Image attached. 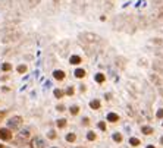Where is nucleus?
Instances as JSON below:
<instances>
[{
  "label": "nucleus",
  "mask_w": 163,
  "mask_h": 148,
  "mask_svg": "<svg viewBox=\"0 0 163 148\" xmlns=\"http://www.w3.org/2000/svg\"><path fill=\"white\" fill-rule=\"evenodd\" d=\"M21 123H22V119L19 116H15L7 122V126H9V129H18L21 126Z\"/></svg>",
  "instance_id": "1"
},
{
  "label": "nucleus",
  "mask_w": 163,
  "mask_h": 148,
  "mask_svg": "<svg viewBox=\"0 0 163 148\" xmlns=\"http://www.w3.org/2000/svg\"><path fill=\"white\" fill-rule=\"evenodd\" d=\"M0 139H4V141L12 139V132L9 129H0Z\"/></svg>",
  "instance_id": "2"
},
{
  "label": "nucleus",
  "mask_w": 163,
  "mask_h": 148,
  "mask_svg": "<svg viewBox=\"0 0 163 148\" xmlns=\"http://www.w3.org/2000/svg\"><path fill=\"white\" fill-rule=\"evenodd\" d=\"M33 148H44V141L40 139V138L34 139L33 141Z\"/></svg>",
  "instance_id": "3"
},
{
  "label": "nucleus",
  "mask_w": 163,
  "mask_h": 148,
  "mask_svg": "<svg viewBox=\"0 0 163 148\" xmlns=\"http://www.w3.org/2000/svg\"><path fill=\"white\" fill-rule=\"evenodd\" d=\"M53 76H54L56 79L62 81V79L65 78V72H62V70H54V72H53Z\"/></svg>",
  "instance_id": "4"
},
{
  "label": "nucleus",
  "mask_w": 163,
  "mask_h": 148,
  "mask_svg": "<svg viewBox=\"0 0 163 148\" xmlns=\"http://www.w3.org/2000/svg\"><path fill=\"white\" fill-rule=\"evenodd\" d=\"M72 65H80L81 63V57L80 56H71V60H69Z\"/></svg>",
  "instance_id": "5"
},
{
  "label": "nucleus",
  "mask_w": 163,
  "mask_h": 148,
  "mask_svg": "<svg viewBox=\"0 0 163 148\" xmlns=\"http://www.w3.org/2000/svg\"><path fill=\"white\" fill-rule=\"evenodd\" d=\"M118 119H119V116L116 115V113H109L107 115V120L109 122H118Z\"/></svg>",
  "instance_id": "6"
},
{
  "label": "nucleus",
  "mask_w": 163,
  "mask_h": 148,
  "mask_svg": "<svg viewBox=\"0 0 163 148\" xmlns=\"http://www.w3.org/2000/svg\"><path fill=\"white\" fill-rule=\"evenodd\" d=\"M75 76H77V78H84V76H85V70H84V69H77V70H75Z\"/></svg>",
  "instance_id": "7"
},
{
  "label": "nucleus",
  "mask_w": 163,
  "mask_h": 148,
  "mask_svg": "<svg viewBox=\"0 0 163 148\" xmlns=\"http://www.w3.org/2000/svg\"><path fill=\"white\" fill-rule=\"evenodd\" d=\"M90 106H91V109H96V110H97V109H100V101H98V100H93V101L90 103Z\"/></svg>",
  "instance_id": "8"
},
{
  "label": "nucleus",
  "mask_w": 163,
  "mask_h": 148,
  "mask_svg": "<svg viewBox=\"0 0 163 148\" xmlns=\"http://www.w3.org/2000/svg\"><path fill=\"white\" fill-rule=\"evenodd\" d=\"M141 131H143V133H146V135H151V133H153V129H151L150 126H143Z\"/></svg>",
  "instance_id": "9"
},
{
  "label": "nucleus",
  "mask_w": 163,
  "mask_h": 148,
  "mask_svg": "<svg viewBox=\"0 0 163 148\" xmlns=\"http://www.w3.org/2000/svg\"><path fill=\"white\" fill-rule=\"evenodd\" d=\"M129 144L131 145H134V147H138V145H140V139H137V138H131Z\"/></svg>",
  "instance_id": "10"
},
{
  "label": "nucleus",
  "mask_w": 163,
  "mask_h": 148,
  "mask_svg": "<svg viewBox=\"0 0 163 148\" xmlns=\"http://www.w3.org/2000/svg\"><path fill=\"white\" fill-rule=\"evenodd\" d=\"M75 138H77L75 133H68V135H66V141H69V142H74Z\"/></svg>",
  "instance_id": "11"
},
{
  "label": "nucleus",
  "mask_w": 163,
  "mask_h": 148,
  "mask_svg": "<svg viewBox=\"0 0 163 148\" xmlns=\"http://www.w3.org/2000/svg\"><path fill=\"white\" fill-rule=\"evenodd\" d=\"M96 81H97V82H104V75H103V73H97V75H96Z\"/></svg>",
  "instance_id": "12"
},
{
  "label": "nucleus",
  "mask_w": 163,
  "mask_h": 148,
  "mask_svg": "<svg viewBox=\"0 0 163 148\" xmlns=\"http://www.w3.org/2000/svg\"><path fill=\"white\" fill-rule=\"evenodd\" d=\"M87 139H88V141H94V139H96V133H94V132H88V133H87Z\"/></svg>",
  "instance_id": "13"
},
{
  "label": "nucleus",
  "mask_w": 163,
  "mask_h": 148,
  "mask_svg": "<svg viewBox=\"0 0 163 148\" xmlns=\"http://www.w3.org/2000/svg\"><path fill=\"white\" fill-rule=\"evenodd\" d=\"M78 112H80V107L78 106H72L71 107V113L72 115H78Z\"/></svg>",
  "instance_id": "14"
},
{
  "label": "nucleus",
  "mask_w": 163,
  "mask_h": 148,
  "mask_svg": "<svg viewBox=\"0 0 163 148\" xmlns=\"http://www.w3.org/2000/svg\"><path fill=\"white\" fill-rule=\"evenodd\" d=\"M57 126H59V128H65V126H66V120H65V119L57 120Z\"/></svg>",
  "instance_id": "15"
},
{
  "label": "nucleus",
  "mask_w": 163,
  "mask_h": 148,
  "mask_svg": "<svg viewBox=\"0 0 163 148\" xmlns=\"http://www.w3.org/2000/svg\"><path fill=\"white\" fill-rule=\"evenodd\" d=\"M113 139L116 141V142H121V141H122V135H121V133H115Z\"/></svg>",
  "instance_id": "16"
},
{
  "label": "nucleus",
  "mask_w": 163,
  "mask_h": 148,
  "mask_svg": "<svg viewBox=\"0 0 163 148\" xmlns=\"http://www.w3.org/2000/svg\"><path fill=\"white\" fill-rule=\"evenodd\" d=\"M54 95H56L57 98H60V97H63V91H60V89H54Z\"/></svg>",
  "instance_id": "17"
},
{
  "label": "nucleus",
  "mask_w": 163,
  "mask_h": 148,
  "mask_svg": "<svg viewBox=\"0 0 163 148\" xmlns=\"http://www.w3.org/2000/svg\"><path fill=\"white\" fill-rule=\"evenodd\" d=\"M25 70H27V66H25V65H21V66H18V72H19V73H24Z\"/></svg>",
  "instance_id": "18"
},
{
  "label": "nucleus",
  "mask_w": 163,
  "mask_h": 148,
  "mask_svg": "<svg viewBox=\"0 0 163 148\" xmlns=\"http://www.w3.org/2000/svg\"><path fill=\"white\" fill-rule=\"evenodd\" d=\"M1 69H3V70H10V69H12V65H9V63H4V65L1 66Z\"/></svg>",
  "instance_id": "19"
},
{
  "label": "nucleus",
  "mask_w": 163,
  "mask_h": 148,
  "mask_svg": "<svg viewBox=\"0 0 163 148\" xmlns=\"http://www.w3.org/2000/svg\"><path fill=\"white\" fill-rule=\"evenodd\" d=\"M98 128H100L101 131H104V129H106V123H104V122H100V123H98Z\"/></svg>",
  "instance_id": "20"
},
{
  "label": "nucleus",
  "mask_w": 163,
  "mask_h": 148,
  "mask_svg": "<svg viewBox=\"0 0 163 148\" xmlns=\"http://www.w3.org/2000/svg\"><path fill=\"white\" fill-rule=\"evenodd\" d=\"M28 135H30V132H28V131L21 132V136H22V138H28Z\"/></svg>",
  "instance_id": "21"
},
{
  "label": "nucleus",
  "mask_w": 163,
  "mask_h": 148,
  "mask_svg": "<svg viewBox=\"0 0 163 148\" xmlns=\"http://www.w3.org/2000/svg\"><path fill=\"white\" fill-rule=\"evenodd\" d=\"M66 92H68L69 95H72V94H74V88H72V87H71V88H68V91H66Z\"/></svg>",
  "instance_id": "22"
},
{
  "label": "nucleus",
  "mask_w": 163,
  "mask_h": 148,
  "mask_svg": "<svg viewBox=\"0 0 163 148\" xmlns=\"http://www.w3.org/2000/svg\"><path fill=\"white\" fill-rule=\"evenodd\" d=\"M54 136H56V133H54L53 131H50L49 132V138H54Z\"/></svg>",
  "instance_id": "23"
},
{
  "label": "nucleus",
  "mask_w": 163,
  "mask_h": 148,
  "mask_svg": "<svg viewBox=\"0 0 163 148\" xmlns=\"http://www.w3.org/2000/svg\"><path fill=\"white\" fill-rule=\"evenodd\" d=\"M57 110H59V112H65V107H63V106H57Z\"/></svg>",
  "instance_id": "24"
},
{
  "label": "nucleus",
  "mask_w": 163,
  "mask_h": 148,
  "mask_svg": "<svg viewBox=\"0 0 163 148\" xmlns=\"http://www.w3.org/2000/svg\"><path fill=\"white\" fill-rule=\"evenodd\" d=\"M157 117H163V110H159V112H157Z\"/></svg>",
  "instance_id": "25"
},
{
  "label": "nucleus",
  "mask_w": 163,
  "mask_h": 148,
  "mask_svg": "<svg viewBox=\"0 0 163 148\" xmlns=\"http://www.w3.org/2000/svg\"><path fill=\"white\" fill-rule=\"evenodd\" d=\"M82 122H84V125H88V123H90V120H88V119H87V117H85V119H84V120H82Z\"/></svg>",
  "instance_id": "26"
},
{
  "label": "nucleus",
  "mask_w": 163,
  "mask_h": 148,
  "mask_svg": "<svg viewBox=\"0 0 163 148\" xmlns=\"http://www.w3.org/2000/svg\"><path fill=\"white\" fill-rule=\"evenodd\" d=\"M147 148H154V147H153V145H148V147H147Z\"/></svg>",
  "instance_id": "27"
},
{
  "label": "nucleus",
  "mask_w": 163,
  "mask_h": 148,
  "mask_svg": "<svg viewBox=\"0 0 163 148\" xmlns=\"http://www.w3.org/2000/svg\"><path fill=\"white\" fill-rule=\"evenodd\" d=\"M1 116H3V113H0V117H1Z\"/></svg>",
  "instance_id": "28"
},
{
  "label": "nucleus",
  "mask_w": 163,
  "mask_h": 148,
  "mask_svg": "<svg viewBox=\"0 0 163 148\" xmlns=\"http://www.w3.org/2000/svg\"><path fill=\"white\" fill-rule=\"evenodd\" d=\"M160 141H162V144H163V138H162V139H160Z\"/></svg>",
  "instance_id": "29"
},
{
  "label": "nucleus",
  "mask_w": 163,
  "mask_h": 148,
  "mask_svg": "<svg viewBox=\"0 0 163 148\" xmlns=\"http://www.w3.org/2000/svg\"><path fill=\"white\" fill-rule=\"evenodd\" d=\"M0 148H1V145H0Z\"/></svg>",
  "instance_id": "30"
}]
</instances>
